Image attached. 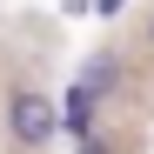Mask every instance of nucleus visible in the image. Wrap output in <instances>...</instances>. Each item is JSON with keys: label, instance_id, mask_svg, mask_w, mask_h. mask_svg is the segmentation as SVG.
I'll return each mask as SVG.
<instances>
[{"label": "nucleus", "instance_id": "4", "mask_svg": "<svg viewBox=\"0 0 154 154\" xmlns=\"http://www.w3.org/2000/svg\"><path fill=\"white\" fill-rule=\"evenodd\" d=\"M81 154H107V147H100V141H81Z\"/></svg>", "mask_w": 154, "mask_h": 154}, {"label": "nucleus", "instance_id": "3", "mask_svg": "<svg viewBox=\"0 0 154 154\" xmlns=\"http://www.w3.org/2000/svg\"><path fill=\"white\" fill-rule=\"evenodd\" d=\"M114 81H121V60H114V54H94V60H87V74H81V94L94 100V94H107Z\"/></svg>", "mask_w": 154, "mask_h": 154}, {"label": "nucleus", "instance_id": "2", "mask_svg": "<svg viewBox=\"0 0 154 154\" xmlns=\"http://www.w3.org/2000/svg\"><path fill=\"white\" fill-rule=\"evenodd\" d=\"M60 127H67L74 141H94V100H87L81 87L67 94V107H60Z\"/></svg>", "mask_w": 154, "mask_h": 154}, {"label": "nucleus", "instance_id": "5", "mask_svg": "<svg viewBox=\"0 0 154 154\" xmlns=\"http://www.w3.org/2000/svg\"><path fill=\"white\" fill-rule=\"evenodd\" d=\"M147 47H154V20H147Z\"/></svg>", "mask_w": 154, "mask_h": 154}, {"label": "nucleus", "instance_id": "1", "mask_svg": "<svg viewBox=\"0 0 154 154\" xmlns=\"http://www.w3.org/2000/svg\"><path fill=\"white\" fill-rule=\"evenodd\" d=\"M7 127H14V141H20V147H47V141H54V127H60V107H54L47 94L20 87V94L7 100Z\"/></svg>", "mask_w": 154, "mask_h": 154}]
</instances>
